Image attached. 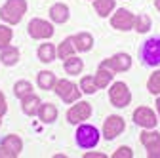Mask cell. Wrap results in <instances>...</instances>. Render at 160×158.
<instances>
[{"label":"cell","instance_id":"6da1fadb","mask_svg":"<svg viewBox=\"0 0 160 158\" xmlns=\"http://www.w3.org/2000/svg\"><path fill=\"white\" fill-rule=\"evenodd\" d=\"M27 12V0H8L0 8V17L10 25H17Z\"/></svg>","mask_w":160,"mask_h":158},{"label":"cell","instance_id":"7a4b0ae2","mask_svg":"<svg viewBox=\"0 0 160 158\" xmlns=\"http://www.w3.org/2000/svg\"><path fill=\"white\" fill-rule=\"evenodd\" d=\"M76 143H78V147H82V149H93L99 143V131H97V128L88 126V124L80 126L76 130Z\"/></svg>","mask_w":160,"mask_h":158},{"label":"cell","instance_id":"3957f363","mask_svg":"<svg viewBox=\"0 0 160 158\" xmlns=\"http://www.w3.org/2000/svg\"><path fill=\"white\" fill-rule=\"evenodd\" d=\"M109 99H111V103H112L114 107L122 109V107H128V105H130L132 93H130V90H128V86H126L124 82H116V84H112L111 90H109Z\"/></svg>","mask_w":160,"mask_h":158},{"label":"cell","instance_id":"277c9868","mask_svg":"<svg viewBox=\"0 0 160 158\" xmlns=\"http://www.w3.org/2000/svg\"><path fill=\"white\" fill-rule=\"evenodd\" d=\"M53 88H55V93L61 97L65 103H74V101H78V99H80V93H82V91H78V86L72 84L71 80H57Z\"/></svg>","mask_w":160,"mask_h":158},{"label":"cell","instance_id":"5b68a950","mask_svg":"<svg viewBox=\"0 0 160 158\" xmlns=\"http://www.w3.org/2000/svg\"><path fill=\"white\" fill-rule=\"evenodd\" d=\"M141 57L145 65H160V38H151L143 44Z\"/></svg>","mask_w":160,"mask_h":158},{"label":"cell","instance_id":"8992f818","mask_svg":"<svg viewBox=\"0 0 160 158\" xmlns=\"http://www.w3.org/2000/svg\"><path fill=\"white\" fill-rule=\"evenodd\" d=\"M23 149V141L17 135H6L0 145V158H15Z\"/></svg>","mask_w":160,"mask_h":158},{"label":"cell","instance_id":"52a82bcc","mask_svg":"<svg viewBox=\"0 0 160 158\" xmlns=\"http://www.w3.org/2000/svg\"><path fill=\"white\" fill-rule=\"evenodd\" d=\"M101 67L109 69L111 72H124L132 67V57L128 53H116L109 59H105V61L101 63Z\"/></svg>","mask_w":160,"mask_h":158},{"label":"cell","instance_id":"ba28073f","mask_svg":"<svg viewBox=\"0 0 160 158\" xmlns=\"http://www.w3.org/2000/svg\"><path fill=\"white\" fill-rule=\"evenodd\" d=\"M141 143L147 149L149 158H160V133L145 130L141 133Z\"/></svg>","mask_w":160,"mask_h":158},{"label":"cell","instance_id":"9c48e42d","mask_svg":"<svg viewBox=\"0 0 160 158\" xmlns=\"http://www.w3.org/2000/svg\"><path fill=\"white\" fill-rule=\"evenodd\" d=\"M124 128H126L124 118L112 114V116L107 118L105 124H103V137H105V139H114L116 135H120V133L124 131Z\"/></svg>","mask_w":160,"mask_h":158},{"label":"cell","instance_id":"30bf717a","mask_svg":"<svg viewBox=\"0 0 160 158\" xmlns=\"http://www.w3.org/2000/svg\"><path fill=\"white\" fill-rule=\"evenodd\" d=\"M29 34L32 38H36V40H40V38H50L53 34V27L44 21V19H32V21L29 23Z\"/></svg>","mask_w":160,"mask_h":158},{"label":"cell","instance_id":"8fae6325","mask_svg":"<svg viewBox=\"0 0 160 158\" xmlns=\"http://www.w3.org/2000/svg\"><path fill=\"white\" fill-rule=\"evenodd\" d=\"M133 122L137 126L145 128V130H152L156 126V116H154V112L149 107H139L133 112Z\"/></svg>","mask_w":160,"mask_h":158},{"label":"cell","instance_id":"7c38bea8","mask_svg":"<svg viewBox=\"0 0 160 158\" xmlns=\"http://www.w3.org/2000/svg\"><path fill=\"white\" fill-rule=\"evenodd\" d=\"M92 116V107H90V103H76L74 107H71L69 109V112H67V120L71 122V124H78V122H84V120H88V118Z\"/></svg>","mask_w":160,"mask_h":158},{"label":"cell","instance_id":"4fadbf2b","mask_svg":"<svg viewBox=\"0 0 160 158\" xmlns=\"http://www.w3.org/2000/svg\"><path fill=\"white\" fill-rule=\"evenodd\" d=\"M135 23V17L128 10H116V13L111 17V25L118 31H130Z\"/></svg>","mask_w":160,"mask_h":158},{"label":"cell","instance_id":"5bb4252c","mask_svg":"<svg viewBox=\"0 0 160 158\" xmlns=\"http://www.w3.org/2000/svg\"><path fill=\"white\" fill-rule=\"evenodd\" d=\"M21 107H23V112L27 114V116H34V114H38V109H40V99L36 95H27V97H23V103H21Z\"/></svg>","mask_w":160,"mask_h":158},{"label":"cell","instance_id":"9a60e30c","mask_svg":"<svg viewBox=\"0 0 160 158\" xmlns=\"http://www.w3.org/2000/svg\"><path fill=\"white\" fill-rule=\"evenodd\" d=\"M50 17L55 23H65L69 19V8L65 4H53L50 8Z\"/></svg>","mask_w":160,"mask_h":158},{"label":"cell","instance_id":"2e32d148","mask_svg":"<svg viewBox=\"0 0 160 158\" xmlns=\"http://www.w3.org/2000/svg\"><path fill=\"white\" fill-rule=\"evenodd\" d=\"M72 40H74V48H76L78 52H90L92 46H93V38H92V34H88V32L76 34Z\"/></svg>","mask_w":160,"mask_h":158},{"label":"cell","instance_id":"e0dca14e","mask_svg":"<svg viewBox=\"0 0 160 158\" xmlns=\"http://www.w3.org/2000/svg\"><path fill=\"white\" fill-rule=\"evenodd\" d=\"M38 116H40V120L42 122H55V118H57V109H55V105H52V103H46V105H40V109H38Z\"/></svg>","mask_w":160,"mask_h":158},{"label":"cell","instance_id":"ac0fdd59","mask_svg":"<svg viewBox=\"0 0 160 158\" xmlns=\"http://www.w3.org/2000/svg\"><path fill=\"white\" fill-rule=\"evenodd\" d=\"M93 80H95V86H97V88H107V86L111 84V80H112V72H111L109 69H105V67L99 65L97 74L93 76Z\"/></svg>","mask_w":160,"mask_h":158},{"label":"cell","instance_id":"d6986e66","mask_svg":"<svg viewBox=\"0 0 160 158\" xmlns=\"http://www.w3.org/2000/svg\"><path fill=\"white\" fill-rule=\"evenodd\" d=\"M82 69H84L82 59H78L74 55H71V57L65 59V71H67V74H80Z\"/></svg>","mask_w":160,"mask_h":158},{"label":"cell","instance_id":"ffe728a7","mask_svg":"<svg viewBox=\"0 0 160 158\" xmlns=\"http://www.w3.org/2000/svg\"><path fill=\"white\" fill-rule=\"evenodd\" d=\"M55 74L50 72V71H42V72H38V86L42 88V90H52L55 86Z\"/></svg>","mask_w":160,"mask_h":158},{"label":"cell","instance_id":"44dd1931","mask_svg":"<svg viewBox=\"0 0 160 158\" xmlns=\"http://www.w3.org/2000/svg\"><path fill=\"white\" fill-rule=\"evenodd\" d=\"M0 61L4 65H15L19 61V50L17 48H4L2 50V55H0Z\"/></svg>","mask_w":160,"mask_h":158},{"label":"cell","instance_id":"7402d4cb","mask_svg":"<svg viewBox=\"0 0 160 158\" xmlns=\"http://www.w3.org/2000/svg\"><path fill=\"white\" fill-rule=\"evenodd\" d=\"M55 53L57 52H55L53 44H42V46L38 48V57H40V61H44V63H52Z\"/></svg>","mask_w":160,"mask_h":158},{"label":"cell","instance_id":"603a6c76","mask_svg":"<svg viewBox=\"0 0 160 158\" xmlns=\"http://www.w3.org/2000/svg\"><path fill=\"white\" fill-rule=\"evenodd\" d=\"M93 8L101 17H105L114 10V0H93Z\"/></svg>","mask_w":160,"mask_h":158},{"label":"cell","instance_id":"cb8c5ba5","mask_svg":"<svg viewBox=\"0 0 160 158\" xmlns=\"http://www.w3.org/2000/svg\"><path fill=\"white\" fill-rule=\"evenodd\" d=\"M74 40L72 38H65V40L59 44V48H57V55L61 57V59H67V57H71L72 53H74Z\"/></svg>","mask_w":160,"mask_h":158},{"label":"cell","instance_id":"d4e9b609","mask_svg":"<svg viewBox=\"0 0 160 158\" xmlns=\"http://www.w3.org/2000/svg\"><path fill=\"white\" fill-rule=\"evenodd\" d=\"M13 93H15V97H19V99H23V97L31 95V93H32L31 82H27V80H19V82L13 86Z\"/></svg>","mask_w":160,"mask_h":158},{"label":"cell","instance_id":"484cf974","mask_svg":"<svg viewBox=\"0 0 160 158\" xmlns=\"http://www.w3.org/2000/svg\"><path fill=\"white\" fill-rule=\"evenodd\" d=\"M133 27H135L137 32H147V31L151 29V17H149V15H137Z\"/></svg>","mask_w":160,"mask_h":158},{"label":"cell","instance_id":"4316f807","mask_svg":"<svg viewBox=\"0 0 160 158\" xmlns=\"http://www.w3.org/2000/svg\"><path fill=\"white\" fill-rule=\"evenodd\" d=\"M147 88H149V91H151V93H154V95H158V93H160V71H156V72H152V74H151L149 82H147Z\"/></svg>","mask_w":160,"mask_h":158},{"label":"cell","instance_id":"83f0119b","mask_svg":"<svg viewBox=\"0 0 160 158\" xmlns=\"http://www.w3.org/2000/svg\"><path fill=\"white\" fill-rule=\"evenodd\" d=\"M80 88H82L84 93H95L97 91V86H95L93 76H84L82 80H80Z\"/></svg>","mask_w":160,"mask_h":158},{"label":"cell","instance_id":"f1b7e54d","mask_svg":"<svg viewBox=\"0 0 160 158\" xmlns=\"http://www.w3.org/2000/svg\"><path fill=\"white\" fill-rule=\"evenodd\" d=\"M12 40V29L6 25H0V50H4Z\"/></svg>","mask_w":160,"mask_h":158},{"label":"cell","instance_id":"f546056e","mask_svg":"<svg viewBox=\"0 0 160 158\" xmlns=\"http://www.w3.org/2000/svg\"><path fill=\"white\" fill-rule=\"evenodd\" d=\"M112 158H133V152H132L130 147H120V149H116Z\"/></svg>","mask_w":160,"mask_h":158},{"label":"cell","instance_id":"4dcf8cb0","mask_svg":"<svg viewBox=\"0 0 160 158\" xmlns=\"http://www.w3.org/2000/svg\"><path fill=\"white\" fill-rule=\"evenodd\" d=\"M8 111V105H6V99H4V93L0 91V118H2Z\"/></svg>","mask_w":160,"mask_h":158},{"label":"cell","instance_id":"1f68e13d","mask_svg":"<svg viewBox=\"0 0 160 158\" xmlns=\"http://www.w3.org/2000/svg\"><path fill=\"white\" fill-rule=\"evenodd\" d=\"M84 158H105V154L103 152H86Z\"/></svg>","mask_w":160,"mask_h":158},{"label":"cell","instance_id":"d6a6232c","mask_svg":"<svg viewBox=\"0 0 160 158\" xmlns=\"http://www.w3.org/2000/svg\"><path fill=\"white\" fill-rule=\"evenodd\" d=\"M154 6H156V10L160 12V0H154Z\"/></svg>","mask_w":160,"mask_h":158},{"label":"cell","instance_id":"836d02e7","mask_svg":"<svg viewBox=\"0 0 160 158\" xmlns=\"http://www.w3.org/2000/svg\"><path fill=\"white\" fill-rule=\"evenodd\" d=\"M156 107H158V114H160V97H158V101H156Z\"/></svg>","mask_w":160,"mask_h":158}]
</instances>
